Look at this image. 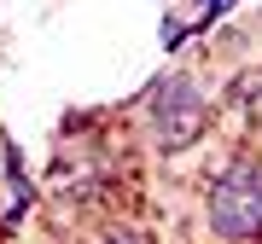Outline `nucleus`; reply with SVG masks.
Wrapping results in <instances>:
<instances>
[{
  "label": "nucleus",
  "mask_w": 262,
  "mask_h": 244,
  "mask_svg": "<svg viewBox=\"0 0 262 244\" xmlns=\"http://www.w3.org/2000/svg\"><path fill=\"white\" fill-rule=\"evenodd\" d=\"M204 215H210V233L222 244H256L262 238V163L256 157H233L210 180Z\"/></svg>",
  "instance_id": "f257e3e1"
},
{
  "label": "nucleus",
  "mask_w": 262,
  "mask_h": 244,
  "mask_svg": "<svg viewBox=\"0 0 262 244\" xmlns=\"http://www.w3.org/2000/svg\"><path fill=\"white\" fill-rule=\"evenodd\" d=\"M210 128V99L204 87L192 82V76H163V82H151L146 93V134L151 145L163 151V157H175V151H187L192 140H204Z\"/></svg>",
  "instance_id": "f03ea898"
},
{
  "label": "nucleus",
  "mask_w": 262,
  "mask_h": 244,
  "mask_svg": "<svg viewBox=\"0 0 262 244\" xmlns=\"http://www.w3.org/2000/svg\"><path fill=\"white\" fill-rule=\"evenodd\" d=\"M99 244H151V238H146V233H134V227H111Z\"/></svg>",
  "instance_id": "7ed1b4c3"
}]
</instances>
